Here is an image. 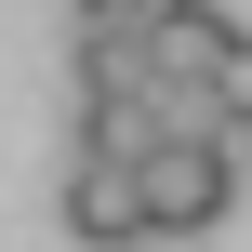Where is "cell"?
Listing matches in <instances>:
<instances>
[{
  "label": "cell",
  "mask_w": 252,
  "mask_h": 252,
  "mask_svg": "<svg viewBox=\"0 0 252 252\" xmlns=\"http://www.w3.org/2000/svg\"><path fill=\"white\" fill-rule=\"evenodd\" d=\"M146 13L159 0H80V27H133V40H146Z\"/></svg>",
  "instance_id": "5"
},
{
  "label": "cell",
  "mask_w": 252,
  "mask_h": 252,
  "mask_svg": "<svg viewBox=\"0 0 252 252\" xmlns=\"http://www.w3.org/2000/svg\"><path fill=\"white\" fill-rule=\"evenodd\" d=\"M53 213H66V239L80 252H133L146 239V199H133V159H66V186H53Z\"/></svg>",
  "instance_id": "2"
},
{
  "label": "cell",
  "mask_w": 252,
  "mask_h": 252,
  "mask_svg": "<svg viewBox=\"0 0 252 252\" xmlns=\"http://www.w3.org/2000/svg\"><path fill=\"white\" fill-rule=\"evenodd\" d=\"M133 199H146V239L226 226V213H239V133H199V120L146 133V146H133Z\"/></svg>",
  "instance_id": "1"
},
{
  "label": "cell",
  "mask_w": 252,
  "mask_h": 252,
  "mask_svg": "<svg viewBox=\"0 0 252 252\" xmlns=\"http://www.w3.org/2000/svg\"><path fill=\"white\" fill-rule=\"evenodd\" d=\"M226 40H239V27H226L213 0H159V13H146V93H186V106H199V80H213Z\"/></svg>",
  "instance_id": "3"
},
{
  "label": "cell",
  "mask_w": 252,
  "mask_h": 252,
  "mask_svg": "<svg viewBox=\"0 0 252 252\" xmlns=\"http://www.w3.org/2000/svg\"><path fill=\"white\" fill-rule=\"evenodd\" d=\"M199 106H213V133H252V27L213 53V80H199Z\"/></svg>",
  "instance_id": "4"
}]
</instances>
